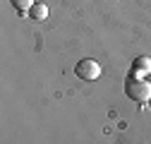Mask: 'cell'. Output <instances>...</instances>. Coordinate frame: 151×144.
Segmentation results:
<instances>
[{
  "label": "cell",
  "instance_id": "obj_5",
  "mask_svg": "<svg viewBox=\"0 0 151 144\" xmlns=\"http://www.w3.org/2000/svg\"><path fill=\"white\" fill-rule=\"evenodd\" d=\"M10 3L14 5V10L19 12L22 17H29V10L34 7V0H10Z\"/></svg>",
  "mask_w": 151,
  "mask_h": 144
},
{
  "label": "cell",
  "instance_id": "obj_2",
  "mask_svg": "<svg viewBox=\"0 0 151 144\" xmlns=\"http://www.w3.org/2000/svg\"><path fill=\"white\" fill-rule=\"evenodd\" d=\"M74 75H77L79 79H84V82H93V79L101 77V65H99L96 60H91V58H84V60L77 63Z\"/></svg>",
  "mask_w": 151,
  "mask_h": 144
},
{
  "label": "cell",
  "instance_id": "obj_4",
  "mask_svg": "<svg viewBox=\"0 0 151 144\" xmlns=\"http://www.w3.org/2000/svg\"><path fill=\"white\" fill-rule=\"evenodd\" d=\"M29 17H31V19H46V17H48V7L43 5V3H34V7L29 10Z\"/></svg>",
  "mask_w": 151,
  "mask_h": 144
},
{
  "label": "cell",
  "instance_id": "obj_6",
  "mask_svg": "<svg viewBox=\"0 0 151 144\" xmlns=\"http://www.w3.org/2000/svg\"><path fill=\"white\" fill-rule=\"evenodd\" d=\"M149 108H151V99H149Z\"/></svg>",
  "mask_w": 151,
  "mask_h": 144
},
{
  "label": "cell",
  "instance_id": "obj_1",
  "mask_svg": "<svg viewBox=\"0 0 151 144\" xmlns=\"http://www.w3.org/2000/svg\"><path fill=\"white\" fill-rule=\"evenodd\" d=\"M125 94H127L132 101H137V103H146V101L151 99V84H149V79L127 77V82H125Z\"/></svg>",
  "mask_w": 151,
  "mask_h": 144
},
{
  "label": "cell",
  "instance_id": "obj_3",
  "mask_svg": "<svg viewBox=\"0 0 151 144\" xmlns=\"http://www.w3.org/2000/svg\"><path fill=\"white\" fill-rule=\"evenodd\" d=\"M149 75H151V58H146V55L134 58V63H132V70H129V77L146 79Z\"/></svg>",
  "mask_w": 151,
  "mask_h": 144
}]
</instances>
